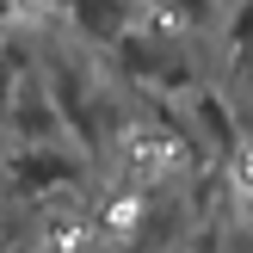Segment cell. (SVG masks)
Instances as JSON below:
<instances>
[{
    "instance_id": "2",
    "label": "cell",
    "mask_w": 253,
    "mask_h": 253,
    "mask_svg": "<svg viewBox=\"0 0 253 253\" xmlns=\"http://www.w3.org/2000/svg\"><path fill=\"white\" fill-rule=\"evenodd\" d=\"M43 86H49V105H56L62 130L74 136V148H81V155H99V148H105L111 136L124 130L118 105H111V99L93 86V74H86L81 62L49 56V81H43Z\"/></svg>"
},
{
    "instance_id": "9",
    "label": "cell",
    "mask_w": 253,
    "mask_h": 253,
    "mask_svg": "<svg viewBox=\"0 0 253 253\" xmlns=\"http://www.w3.org/2000/svg\"><path fill=\"white\" fill-rule=\"evenodd\" d=\"M222 253H253V222H241V229L222 235Z\"/></svg>"
},
{
    "instance_id": "5",
    "label": "cell",
    "mask_w": 253,
    "mask_h": 253,
    "mask_svg": "<svg viewBox=\"0 0 253 253\" xmlns=\"http://www.w3.org/2000/svg\"><path fill=\"white\" fill-rule=\"evenodd\" d=\"M192 118H198V130H204V142L216 148V155H235V142H241V124H235V111H229V99L216 93V86H192Z\"/></svg>"
},
{
    "instance_id": "3",
    "label": "cell",
    "mask_w": 253,
    "mask_h": 253,
    "mask_svg": "<svg viewBox=\"0 0 253 253\" xmlns=\"http://www.w3.org/2000/svg\"><path fill=\"white\" fill-rule=\"evenodd\" d=\"M6 173H12V185H19L25 198L62 192V185L81 179V155H68V148H56V142H25V148L6 155Z\"/></svg>"
},
{
    "instance_id": "7",
    "label": "cell",
    "mask_w": 253,
    "mask_h": 253,
    "mask_svg": "<svg viewBox=\"0 0 253 253\" xmlns=\"http://www.w3.org/2000/svg\"><path fill=\"white\" fill-rule=\"evenodd\" d=\"M229 49H235V68L253 62V0L235 6V19H229Z\"/></svg>"
},
{
    "instance_id": "6",
    "label": "cell",
    "mask_w": 253,
    "mask_h": 253,
    "mask_svg": "<svg viewBox=\"0 0 253 253\" xmlns=\"http://www.w3.org/2000/svg\"><path fill=\"white\" fill-rule=\"evenodd\" d=\"M155 19H167V25H179V31H198V25H210L216 19V0H142Z\"/></svg>"
},
{
    "instance_id": "8",
    "label": "cell",
    "mask_w": 253,
    "mask_h": 253,
    "mask_svg": "<svg viewBox=\"0 0 253 253\" xmlns=\"http://www.w3.org/2000/svg\"><path fill=\"white\" fill-rule=\"evenodd\" d=\"M19 81H25V56H19V43L0 31V111H6V99H12Z\"/></svg>"
},
{
    "instance_id": "10",
    "label": "cell",
    "mask_w": 253,
    "mask_h": 253,
    "mask_svg": "<svg viewBox=\"0 0 253 253\" xmlns=\"http://www.w3.org/2000/svg\"><path fill=\"white\" fill-rule=\"evenodd\" d=\"M6 19H12V0H0V25H6Z\"/></svg>"
},
{
    "instance_id": "1",
    "label": "cell",
    "mask_w": 253,
    "mask_h": 253,
    "mask_svg": "<svg viewBox=\"0 0 253 253\" xmlns=\"http://www.w3.org/2000/svg\"><path fill=\"white\" fill-rule=\"evenodd\" d=\"M111 62H118L124 81H142L155 93H192L198 68H192V49H185V31L167 19L148 12V25H130V31L111 43Z\"/></svg>"
},
{
    "instance_id": "4",
    "label": "cell",
    "mask_w": 253,
    "mask_h": 253,
    "mask_svg": "<svg viewBox=\"0 0 253 253\" xmlns=\"http://www.w3.org/2000/svg\"><path fill=\"white\" fill-rule=\"evenodd\" d=\"M56 6L68 12V25L86 37V43H99V49H111L136 25V0H56Z\"/></svg>"
}]
</instances>
